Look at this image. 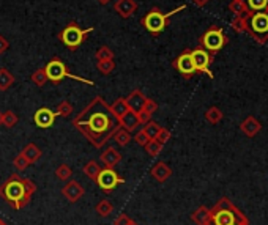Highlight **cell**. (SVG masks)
I'll use <instances>...</instances> for the list:
<instances>
[{
    "instance_id": "6da1fadb",
    "label": "cell",
    "mask_w": 268,
    "mask_h": 225,
    "mask_svg": "<svg viewBox=\"0 0 268 225\" xmlns=\"http://www.w3.org/2000/svg\"><path fill=\"white\" fill-rule=\"evenodd\" d=\"M73 126L95 146L106 145L120 128L118 118L112 114L105 98L95 96L73 120Z\"/></svg>"
},
{
    "instance_id": "7a4b0ae2",
    "label": "cell",
    "mask_w": 268,
    "mask_h": 225,
    "mask_svg": "<svg viewBox=\"0 0 268 225\" xmlns=\"http://www.w3.org/2000/svg\"><path fill=\"white\" fill-rule=\"evenodd\" d=\"M37 184L29 178H22L18 173L8 178L5 183L0 186V197L5 198L11 208L21 210L32 200V195L35 194Z\"/></svg>"
},
{
    "instance_id": "3957f363",
    "label": "cell",
    "mask_w": 268,
    "mask_h": 225,
    "mask_svg": "<svg viewBox=\"0 0 268 225\" xmlns=\"http://www.w3.org/2000/svg\"><path fill=\"white\" fill-rule=\"evenodd\" d=\"M212 224L210 225H249L246 216L233 205L227 197L219 198L210 210Z\"/></svg>"
},
{
    "instance_id": "277c9868",
    "label": "cell",
    "mask_w": 268,
    "mask_h": 225,
    "mask_svg": "<svg viewBox=\"0 0 268 225\" xmlns=\"http://www.w3.org/2000/svg\"><path fill=\"white\" fill-rule=\"evenodd\" d=\"M246 33L257 43L265 45L268 41V11H249L245 16Z\"/></svg>"
},
{
    "instance_id": "5b68a950",
    "label": "cell",
    "mask_w": 268,
    "mask_h": 225,
    "mask_svg": "<svg viewBox=\"0 0 268 225\" xmlns=\"http://www.w3.org/2000/svg\"><path fill=\"white\" fill-rule=\"evenodd\" d=\"M185 8H186V5H180L169 13H162L161 10H158V8H153V10H150L142 17V25L145 27V30L150 32L152 35H160L169 25V17L174 16L175 13L183 11Z\"/></svg>"
},
{
    "instance_id": "8992f818",
    "label": "cell",
    "mask_w": 268,
    "mask_h": 225,
    "mask_svg": "<svg viewBox=\"0 0 268 225\" xmlns=\"http://www.w3.org/2000/svg\"><path fill=\"white\" fill-rule=\"evenodd\" d=\"M45 71H46V76H48V81H51L53 84H60L65 77H70V79H74V81H79V82H84L87 85H93V81H89V79H84L81 76H74L68 71L66 65L60 60L58 57H54L51 62L45 66Z\"/></svg>"
},
{
    "instance_id": "52a82bcc",
    "label": "cell",
    "mask_w": 268,
    "mask_h": 225,
    "mask_svg": "<svg viewBox=\"0 0 268 225\" xmlns=\"http://www.w3.org/2000/svg\"><path fill=\"white\" fill-rule=\"evenodd\" d=\"M92 32H93L92 27L90 29H81L76 22H70L62 32H60L58 38L70 50H76L84 43L85 37Z\"/></svg>"
},
{
    "instance_id": "ba28073f",
    "label": "cell",
    "mask_w": 268,
    "mask_h": 225,
    "mask_svg": "<svg viewBox=\"0 0 268 225\" xmlns=\"http://www.w3.org/2000/svg\"><path fill=\"white\" fill-rule=\"evenodd\" d=\"M227 43L229 40L221 27H210L201 37V47H204L207 52H210L212 55L222 50V47L226 46Z\"/></svg>"
},
{
    "instance_id": "9c48e42d",
    "label": "cell",
    "mask_w": 268,
    "mask_h": 225,
    "mask_svg": "<svg viewBox=\"0 0 268 225\" xmlns=\"http://www.w3.org/2000/svg\"><path fill=\"white\" fill-rule=\"evenodd\" d=\"M95 183H97L100 186V189L103 190V192H112L117 186L120 184H125V180L118 175V173L115 172V169H101L100 173H98V177L97 180H95Z\"/></svg>"
},
{
    "instance_id": "30bf717a",
    "label": "cell",
    "mask_w": 268,
    "mask_h": 225,
    "mask_svg": "<svg viewBox=\"0 0 268 225\" xmlns=\"http://www.w3.org/2000/svg\"><path fill=\"white\" fill-rule=\"evenodd\" d=\"M191 52V58H193V63L196 66V71L197 73H204L207 74L212 79L213 77V73L210 69V65L213 63V55L210 54V52H207L204 47H196Z\"/></svg>"
},
{
    "instance_id": "8fae6325",
    "label": "cell",
    "mask_w": 268,
    "mask_h": 225,
    "mask_svg": "<svg viewBox=\"0 0 268 225\" xmlns=\"http://www.w3.org/2000/svg\"><path fill=\"white\" fill-rule=\"evenodd\" d=\"M172 66H174L177 71L185 77V79H191V77L197 73L196 71V66L193 63V58H191V52L185 50L172 62Z\"/></svg>"
},
{
    "instance_id": "7c38bea8",
    "label": "cell",
    "mask_w": 268,
    "mask_h": 225,
    "mask_svg": "<svg viewBox=\"0 0 268 225\" xmlns=\"http://www.w3.org/2000/svg\"><path fill=\"white\" fill-rule=\"evenodd\" d=\"M84 192H85V190H84L82 184H81V183H77V181H74V180H70V181H68V183L63 186V189H62L63 197H65L70 203L79 202L81 198L84 197Z\"/></svg>"
},
{
    "instance_id": "4fadbf2b",
    "label": "cell",
    "mask_w": 268,
    "mask_h": 225,
    "mask_svg": "<svg viewBox=\"0 0 268 225\" xmlns=\"http://www.w3.org/2000/svg\"><path fill=\"white\" fill-rule=\"evenodd\" d=\"M57 118V114L54 110H51L48 107H41L35 112V115H33V121H35V125L41 129H48L54 125V121Z\"/></svg>"
},
{
    "instance_id": "5bb4252c",
    "label": "cell",
    "mask_w": 268,
    "mask_h": 225,
    "mask_svg": "<svg viewBox=\"0 0 268 225\" xmlns=\"http://www.w3.org/2000/svg\"><path fill=\"white\" fill-rule=\"evenodd\" d=\"M100 159H101L103 166H105V167L115 169L117 164L122 162V154H120V151H117L114 146H107V148L101 153Z\"/></svg>"
},
{
    "instance_id": "9a60e30c",
    "label": "cell",
    "mask_w": 268,
    "mask_h": 225,
    "mask_svg": "<svg viewBox=\"0 0 268 225\" xmlns=\"http://www.w3.org/2000/svg\"><path fill=\"white\" fill-rule=\"evenodd\" d=\"M240 129H241V133H243L245 135H248V137H256L259 133H261L262 125H261V121H259L256 117L251 115V117H248V118H245L243 121H241Z\"/></svg>"
},
{
    "instance_id": "2e32d148",
    "label": "cell",
    "mask_w": 268,
    "mask_h": 225,
    "mask_svg": "<svg viewBox=\"0 0 268 225\" xmlns=\"http://www.w3.org/2000/svg\"><path fill=\"white\" fill-rule=\"evenodd\" d=\"M150 175L158 181V183H166L172 177V169L166 162H157L150 170Z\"/></svg>"
},
{
    "instance_id": "e0dca14e",
    "label": "cell",
    "mask_w": 268,
    "mask_h": 225,
    "mask_svg": "<svg viewBox=\"0 0 268 225\" xmlns=\"http://www.w3.org/2000/svg\"><path fill=\"white\" fill-rule=\"evenodd\" d=\"M118 123L123 129H126L128 133H133L137 129V126H141V121H139V118H137V114H136V112H133L131 109L118 118Z\"/></svg>"
},
{
    "instance_id": "ac0fdd59",
    "label": "cell",
    "mask_w": 268,
    "mask_h": 225,
    "mask_svg": "<svg viewBox=\"0 0 268 225\" xmlns=\"http://www.w3.org/2000/svg\"><path fill=\"white\" fill-rule=\"evenodd\" d=\"M114 10L123 17V19H128V17H131L136 10H137V3L134 0H117L115 2V6Z\"/></svg>"
},
{
    "instance_id": "d6986e66",
    "label": "cell",
    "mask_w": 268,
    "mask_h": 225,
    "mask_svg": "<svg viewBox=\"0 0 268 225\" xmlns=\"http://www.w3.org/2000/svg\"><path fill=\"white\" fill-rule=\"evenodd\" d=\"M125 99H126L128 107L137 114V112H141V110L144 109V102H145L147 96H145V94H144L141 90H134V91L129 93V96L125 98Z\"/></svg>"
},
{
    "instance_id": "ffe728a7",
    "label": "cell",
    "mask_w": 268,
    "mask_h": 225,
    "mask_svg": "<svg viewBox=\"0 0 268 225\" xmlns=\"http://www.w3.org/2000/svg\"><path fill=\"white\" fill-rule=\"evenodd\" d=\"M191 221L196 225H210L212 224V214L207 206H199L197 210L191 214Z\"/></svg>"
},
{
    "instance_id": "44dd1931",
    "label": "cell",
    "mask_w": 268,
    "mask_h": 225,
    "mask_svg": "<svg viewBox=\"0 0 268 225\" xmlns=\"http://www.w3.org/2000/svg\"><path fill=\"white\" fill-rule=\"evenodd\" d=\"M21 153L25 156V159H27L30 164L37 162V161L41 158V154H43V153H41V150L38 148V146H37L35 143H29V145H25Z\"/></svg>"
},
{
    "instance_id": "7402d4cb",
    "label": "cell",
    "mask_w": 268,
    "mask_h": 225,
    "mask_svg": "<svg viewBox=\"0 0 268 225\" xmlns=\"http://www.w3.org/2000/svg\"><path fill=\"white\" fill-rule=\"evenodd\" d=\"M229 10L230 13H233V16H246L249 13L246 0H230Z\"/></svg>"
},
{
    "instance_id": "603a6c76",
    "label": "cell",
    "mask_w": 268,
    "mask_h": 225,
    "mask_svg": "<svg viewBox=\"0 0 268 225\" xmlns=\"http://www.w3.org/2000/svg\"><path fill=\"white\" fill-rule=\"evenodd\" d=\"M14 84V76L6 68H0V91H6Z\"/></svg>"
},
{
    "instance_id": "cb8c5ba5",
    "label": "cell",
    "mask_w": 268,
    "mask_h": 225,
    "mask_svg": "<svg viewBox=\"0 0 268 225\" xmlns=\"http://www.w3.org/2000/svg\"><path fill=\"white\" fill-rule=\"evenodd\" d=\"M222 118H224L222 110H221L219 107H216V106L210 107L209 110L205 112V120L209 121L210 125H218Z\"/></svg>"
},
{
    "instance_id": "d4e9b609",
    "label": "cell",
    "mask_w": 268,
    "mask_h": 225,
    "mask_svg": "<svg viewBox=\"0 0 268 225\" xmlns=\"http://www.w3.org/2000/svg\"><path fill=\"white\" fill-rule=\"evenodd\" d=\"M82 170H84V175H85V177L95 181V180H97V177H98L101 167H100V164H98L97 161H89V162L84 166Z\"/></svg>"
},
{
    "instance_id": "484cf974",
    "label": "cell",
    "mask_w": 268,
    "mask_h": 225,
    "mask_svg": "<svg viewBox=\"0 0 268 225\" xmlns=\"http://www.w3.org/2000/svg\"><path fill=\"white\" fill-rule=\"evenodd\" d=\"M110 110H112V114H114L117 118H120L123 114H126V112L129 110L128 104H126V99H125V98H118V99H115V102L110 106Z\"/></svg>"
},
{
    "instance_id": "4316f807",
    "label": "cell",
    "mask_w": 268,
    "mask_h": 225,
    "mask_svg": "<svg viewBox=\"0 0 268 225\" xmlns=\"http://www.w3.org/2000/svg\"><path fill=\"white\" fill-rule=\"evenodd\" d=\"M112 210H114V206H112V203L109 200H106V198L100 200L98 205L95 206V211H97V214L101 216V218H107V216L112 213Z\"/></svg>"
},
{
    "instance_id": "83f0119b",
    "label": "cell",
    "mask_w": 268,
    "mask_h": 225,
    "mask_svg": "<svg viewBox=\"0 0 268 225\" xmlns=\"http://www.w3.org/2000/svg\"><path fill=\"white\" fill-rule=\"evenodd\" d=\"M112 137H115V142L120 145V146H126L129 142H131V134H129L126 129H123L122 126H120L117 131H115V134L112 135Z\"/></svg>"
},
{
    "instance_id": "f1b7e54d",
    "label": "cell",
    "mask_w": 268,
    "mask_h": 225,
    "mask_svg": "<svg viewBox=\"0 0 268 225\" xmlns=\"http://www.w3.org/2000/svg\"><path fill=\"white\" fill-rule=\"evenodd\" d=\"M145 151L149 153V156H152V158H157V156L161 153L162 150V145L157 140V138H150L149 142H147V145L144 146Z\"/></svg>"
},
{
    "instance_id": "f546056e",
    "label": "cell",
    "mask_w": 268,
    "mask_h": 225,
    "mask_svg": "<svg viewBox=\"0 0 268 225\" xmlns=\"http://www.w3.org/2000/svg\"><path fill=\"white\" fill-rule=\"evenodd\" d=\"M249 11H268V0H246Z\"/></svg>"
},
{
    "instance_id": "4dcf8cb0",
    "label": "cell",
    "mask_w": 268,
    "mask_h": 225,
    "mask_svg": "<svg viewBox=\"0 0 268 225\" xmlns=\"http://www.w3.org/2000/svg\"><path fill=\"white\" fill-rule=\"evenodd\" d=\"M55 177L60 181H68L73 177V170L70 169V166H66V164H60V166L55 169Z\"/></svg>"
},
{
    "instance_id": "1f68e13d",
    "label": "cell",
    "mask_w": 268,
    "mask_h": 225,
    "mask_svg": "<svg viewBox=\"0 0 268 225\" xmlns=\"http://www.w3.org/2000/svg\"><path fill=\"white\" fill-rule=\"evenodd\" d=\"M18 121H19V118H18V115H16L13 110L3 112V121H2V125H3L5 128L11 129V128H14L16 125H18Z\"/></svg>"
},
{
    "instance_id": "d6a6232c",
    "label": "cell",
    "mask_w": 268,
    "mask_h": 225,
    "mask_svg": "<svg viewBox=\"0 0 268 225\" xmlns=\"http://www.w3.org/2000/svg\"><path fill=\"white\" fill-rule=\"evenodd\" d=\"M32 81H33V84H35L37 87H45L46 82H48V76H46L45 68L37 69V71L32 74Z\"/></svg>"
},
{
    "instance_id": "836d02e7",
    "label": "cell",
    "mask_w": 268,
    "mask_h": 225,
    "mask_svg": "<svg viewBox=\"0 0 268 225\" xmlns=\"http://www.w3.org/2000/svg\"><path fill=\"white\" fill-rule=\"evenodd\" d=\"M54 112L57 114V117H68V115L73 114V106H71V102L62 101V102H60L58 106L55 107Z\"/></svg>"
},
{
    "instance_id": "e575fe53",
    "label": "cell",
    "mask_w": 268,
    "mask_h": 225,
    "mask_svg": "<svg viewBox=\"0 0 268 225\" xmlns=\"http://www.w3.org/2000/svg\"><path fill=\"white\" fill-rule=\"evenodd\" d=\"M160 129H161V126L158 125V123H155V121H149V123H145V126H144V129L142 131L147 134V137L149 138H155L158 135V133H160Z\"/></svg>"
},
{
    "instance_id": "d590c367",
    "label": "cell",
    "mask_w": 268,
    "mask_h": 225,
    "mask_svg": "<svg viewBox=\"0 0 268 225\" xmlns=\"http://www.w3.org/2000/svg\"><path fill=\"white\" fill-rule=\"evenodd\" d=\"M95 57H97L98 62H105V60H114V52H112L110 47H107V46H101L97 50Z\"/></svg>"
},
{
    "instance_id": "8d00e7d4",
    "label": "cell",
    "mask_w": 268,
    "mask_h": 225,
    "mask_svg": "<svg viewBox=\"0 0 268 225\" xmlns=\"http://www.w3.org/2000/svg\"><path fill=\"white\" fill-rule=\"evenodd\" d=\"M97 69L101 74H110L115 69V62L114 60H105V62H98L97 63Z\"/></svg>"
},
{
    "instance_id": "74e56055",
    "label": "cell",
    "mask_w": 268,
    "mask_h": 225,
    "mask_svg": "<svg viewBox=\"0 0 268 225\" xmlns=\"http://www.w3.org/2000/svg\"><path fill=\"white\" fill-rule=\"evenodd\" d=\"M232 29L238 32V33H245L246 32V24H245V16H235L230 22Z\"/></svg>"
},
{
    "instance_id": "f35d334b",
    "label": "cell",
    "mask_w": 268,
    "mask_h": 225,
    "mask_svg": "<svg viewBox=\"0 0 268 225\" xmlns=\"http://www.w3.org/2000/svg\"><path fill=\"white\" fill-rule=\"evenodd\" d=\"M13 164H14V167L18 169L19 172H22V170H25L27 169L29 166H30V162L25 159V156L22 154V153H19L18 156H16V158L13 159Z\"/></svg>"
},
{
    "instance_id": "ab89813d",
    "label": "cell",
    "mask_w": 268,
    "mask_h": 225,
    "mask_svg": "<svg viewBox=\"0 0 268 225\" xmlns=\"http://www.w3.org/2000/svg\"><path fill=\"white\" fill-rule=\"evenodd\" d=\"M155 138H157V140H158L161 145H166V143L169 142V138H170V131H169V129H166V128H161L158 135L155 137Z\"/></svg>"
},
{
    "instance_id": "60d3db41",
    "label": "cell",
    "mask_w": 268,
    "mask_h": 225,
    "mask_svg": "<svg viewBox=\"0 0 268 225\" xmlns=\"http://www.w3.org/2000/svg\"><path fill=\"white\" fill-rule=\"evenodd\" d=\"M144 110H147L150 115H153L155 112L158 110V102H157V101H153V99H150V98H147L145 102H144Z\"/></svg>"
},
{
    "instance_id": "b9f144b4",
    "label": "cell",
    "mask_w": 268,
    "mask_h": 225,
    "mask_svg": "<svg viewBox=\"0 0 268 225\" xmlns=\"http://www.w3.org/2000/svg\"><path fill=\"white\" fill-rule=\"evenodd\" d=\"M149 140H150V138L147 137V134H145L144 131H139V133L134 135V142H136L137 145H141V146H145Z\"/></svg>"
},
{
    "instance_id": "7bdbcfd3",
    "label": "cell",
    "mask_w": 268,
    "mask_h": 225,
    "mask_svg": "<svg viewBox=\"0 0 268 225\" xmlns=\"http://www.w3.org/2000/svg\"><path fill=\"white\" fill-rule=\"evenodd\" d=\"M131 222H133V219L129 218L128 214H120L118 218L114 221V225H129Z\"/></svg>"
},
{
    "instance_id": "ee69618b",
    "label": "cell",
    "mask_w": 268,
    "mask_h": 225,
    "mask_svg": "<svg viewBox=\"0 0 268 225\" xmlns=\"http://www.w3.org/2000/svg\"><path fill=\"white\" fill-rule=\"evenodd\" d=\"M137 118H139V121H141V125H145V123H149V121L152 120V115L149 114L147 110H141V112H137Z\"/></svg>"
},
{
    "instance_id": "f6af8a7d",
    "label": "cell",
    "mask_w": 268,
    "mask_h": 225,
    "mask_svg": "<svg viewBox=\"0 0 268 225\" xmlns=\"http://www.w3.org/2000/svg\"><path fill=\"white\" fill-rule=\"evenodd\" d=\"M8 49H10V43H8V40L5 37L0 35V54H5Z\"/></svg>"
},
{
    "instance_id": "bcb514c9",
    "label": "cell",
    "mask_w": 268,
    "mask_h": 225,
    "mask_svg": "<svg viewBox=\"0 0 268 225\" xmlns=\"http://www.w3.org/2000/svg\"><path fill=\"white\" fill-rule=\"evenodd\" d=\"M191 2H193L196 6H201V8H202V6H205L207 3H209L210 0H191Z\"/></svg>"
},
{
    "instance_id": "7dc6e473",
    "label": "cell",
    "mask_w": 268,
    "mask_h": 225,
    "mask_svg": "<svg viewBox=\"0 0 268 225\" xmlns=\"http://www.w3.org/2000/svg\"><path fill=\"white\" fill-rule=\"evenodd\" d=\"M109 2H110V0H98V3H100V5H107Z\"/></svg>"
},
{
    "instance_id": "c3c4849f",
    "label": "cell",
    "mask_w": 268,
    "mask_h": 225,
    "mask_svg": "<svg viewBox=\"0 0 268 225\" xmlns=\"http://www.w3.org/2000/svg\"><path fill=\"white\" fill-rule=\"evenodd\" d=\"M2 121H3V112H0V126H2Z\"/></svg>"
},
{
    "instance_id": "681fc988",
    "label": "cell",
    "mask_w": 268,
    "mask_h": 225,
    "mask_svg": "<svg viewBox=\"0 0 268 225\" xmlns=\"http://www.w3.org/2000/svg\"><path fill=\"white\" fill-rule=\"evenodd\" d=\"M0 225H8V224H6L5 221H2V219H0Z\"/></svg>"
},
{
    "instance_id": "f907efd6",
    "label": "cell",
    "mask_w": 268,
    "mask_h": 225,
    "mask_svg": "<svg viewBox=\"0 0 268 225\" xmlns=\"http://www.w3.org/2000/svg\"><path fill=\"white\" fill-rule=\"evenodd\" d=\"M129 225H139V224H136V222L133 221V222H131V224H129Z\"/></svg>"
}]
</instances>
